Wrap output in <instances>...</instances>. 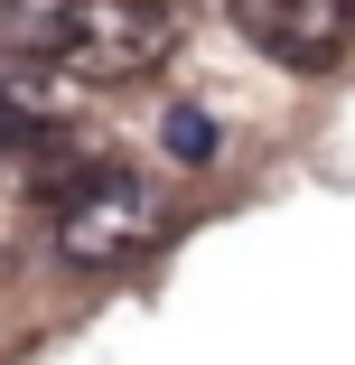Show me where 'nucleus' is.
Listing matches in <instances>:
<instances>
[{"instance_id": "1", "label": "nucleus", "mask_w": 355, "mask_h": 365, "mask_svg": "<svg viewBox=\"0 0 355 365\" xmlns=\"http://www.w3.org/2000/svg\"><path fill=\"white\" fill-rule=\"evenodd\" d=\"M187 19L169 0H47L19 29V56L56 85H140L178 56Z\"/></svg>"}, {"instance_id": "2", "label": "nucleus", "mask_w": 355, "mask_h": 365, "mask_svg": "<svg viewBox=\"0 0 355 365\" xmlns=\"http://www.w3.org/2000/svg\"><path fill=\"white\" fill-rule=\"evenodd\" d=\"M178 235V206L140 178V169H94L65 206H47V253L75 272V281H112L131 262H150L159 244Z\"/></svg>"}, {"instance_id": "3", "label": "nucleus", "mask_w": 355, "mask_h": 365, "mask_svg": "<svg viewBox=\"0 0 355 365\" xmlns=\"http://www.w3.org/2000/svg\"><path fill=\"white\" fill-rule=\"evenodd\" d=\"M225 19L262 66H290V76H337L355 56V10L346 0H225Z\"/></svg>"}, {"instance_id": "4", "label": "nucleus", "mask_w": 355, "mask_h": 365, "mask_svg": "<svg viewBox=\"0 0 355 365\" xmlns=\"http://www.w3.org/2000/svg\"><path fill=\"white\" fill-rule=\"evenodd\" d=\"M159 140H169V160L178 169H225V113H206V103H169L159 113Z\"/></svg>"}, {"instance_id": "5", "label": "nucleus", "mask_w": 355, "mask_h": 365, "mask_svg": "<svg viewBox=\"0 0 355 365\" xmlns=\"http://www.w3.org/2000/svg\"><path fill=\"white\" fill-rule=\"evenodd\" d=\"M19 140H28V122L10 113V94H0V150H19Z\"/></svg>"}, {"instance_id": "6", "label": "nucleus", "mask_w": 355, "mask_h": 365, "mask_svg": "<svg viewBox=\"0 0 355 365\" xmlns=\"http://www.w3.org/2000/svg\"><path fill=\"white\" fill-rule=\"evenodd\" d=\"M346 10H355V0H346Z\"/></svg>"}]
</instances>
